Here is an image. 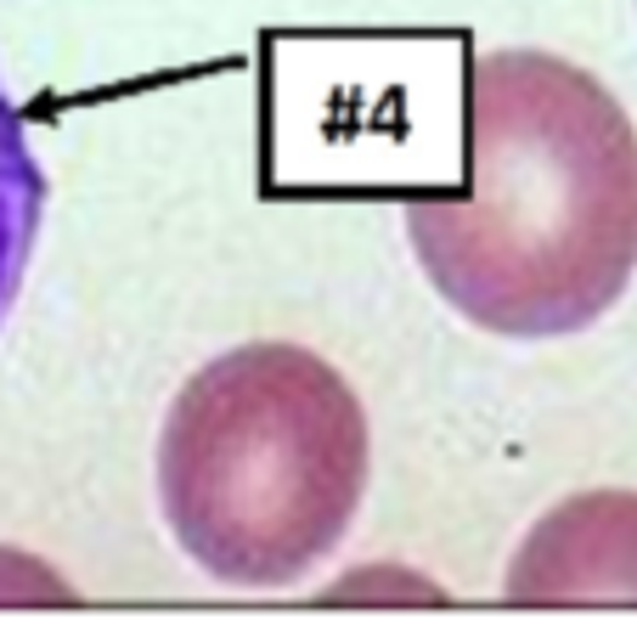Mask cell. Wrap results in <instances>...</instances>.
I'll return each mask as SVG.
<instances>
[{"mask_svg": "<svg viewBox=\"0 0 637 643\" xmlns=\"http://www.w3.org/2000/svg\"><path fill=\"white\" fill-rule=\"evenodd\" d=\"M508 604H637V491L548 508L502 575Z\"/></svg>", "mask_w": 637, "mask_h": 643, "instance_id": "cell-3", "label": "cell"}, {"mask_svg": "<svg viewBox=\"0 0 637 643\" xmlns=\"http://www.w3.org/2000/svg\"><path fill=\"white\" fill-rule=\"evenodd\" d=\"M429 288L502 338L581 333L637 271V124L553 51H485L462 74V169L407 198Z\"/></svg>", "mask_w": 637, "mask_h": 643, "instance_id": "cell-1", "label": "cell"}, {"mask_svg": "<svg viewBox=\"0 0 637 643\" xmlns=\"http://www.w3.org/2000/svg\"><path fill=\"white\" fill-rule=\"evenodd\" d=\"M40 210H46V169L35 158L17 102L0 85V328H7L28 277V260H35Z\"/></svg>", "mask_w": 637, "mask_h": 643, "instance_id": "cell-4", "label": "cell"}, {"mask_svg": "<svg viewBox=\"0 0 637 643\" xmlns=\"http://www.w3.org/2000/svg\"><path fill=\"white\" fill-rule=\"evenodd\" d=\"M373 429L333 361L254 338L204 361L158 429V514L176 548L238 593H283L356 525Z\"/></svg>", "mask_w": 637, "mask_h": 643, "instance_id": "cell-2", "label": "cell"}]
</instances>
